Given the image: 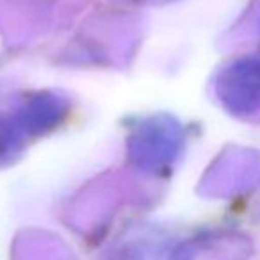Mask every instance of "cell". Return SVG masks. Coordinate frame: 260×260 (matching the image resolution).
<instances>
[{
  "label": "cell",
  "instance_id": "obj_1",
  "mask_svg": "<svg viewBox=\"0 0 260 260\" xmlns=\"http://www.w3.org/2000/svg\"><path fill=\"white\" fill-rule=\"evenodd\" d=\"M184 139V128L173 116H148L130 130L126 155L136 170L148 175H164L180 157Z\"/></svg>",
  "mask_w": 260,
  "mask_h": 260
},
{
  "label": "cell",
  "instance_id": "obj_2",
  "mask_svg": "<svg viewBox=\"0 0 260 260\" xmlns=\"http://www.w3.org/2000/svg\"><path fill=\"white\" fill-rule=\"evenodd\" d=\"M216 96L228 112L246 116L260 111V55L228 62L216 77Z\"/></svg>",
  "mask_w": 260,
  "mask_h": 260
},
{
  "label": "cell",
  "instance_id": "obj_3",
  "mask_svg": "<svg viewBox=\"0 0 260 260\" xmlns=\"http://www.w3.org/2000/svg\"><path fill=\"white\" fill-rule=\"evenodd\" d=\"M251 241L237 232L203 234L180 244L170 260H246L251 255Z\"/></svg>",
  "mask_w": 260,
  "mask_h": 260
},
{
  "label": "cell",
  "instance_id": "obj_4",
  "mask_svg": "<svg viewBox=\"0 0 260 260\" xmlns=\"http://www.w3.org/2000/svg\"><path fill=\"white\" fill-rule=\"evenodd\" d=\"M68 114V102L54 93H38L25 100L16 111V126L25 138L43 136L54 130Z\"/></svg>",
  "mask_w": 260,
  "mask_h": 260
},
{
  "label": "cell",
  "instance_id": "obj_5",
  "mask_svg": "<svg viewBox=\"0 0 260 260\" xmlns=\"http://www.w3.org/2000/svg\"><path fill=\"white\" fill-rule=\"evenodd\" d=\"M25 143V136L20 132L13 118H0V160L11 159Z\"/></svg>",
  "mask_w": 260,
  "mask_h": 260
},
{
  "label": "cell",
  "instance_id": "obj_6",
  "mask_svg": "<svg viewBox=\"0 0 260 260\" xmlns=\"http://www.w3.org/2000/svg\"><path fill=\"white\" fill-rule=\"evenodd\" d=\"M134 2L141 6H164L170 4V2H175V0H134Z\"/></svg>",
  "mask_w": 260,
  "mask_h": 260
}]
</instances>
